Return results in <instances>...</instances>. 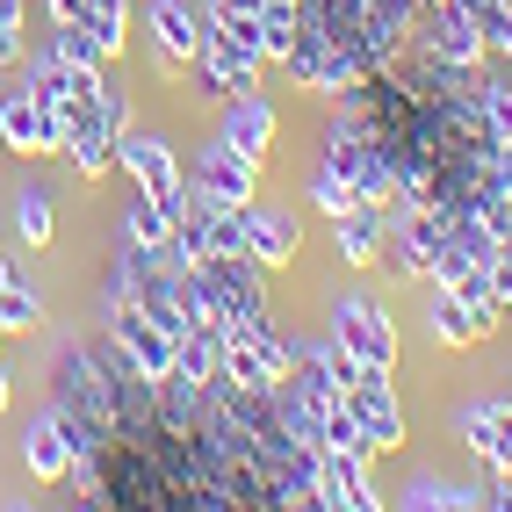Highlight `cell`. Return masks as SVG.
I'll use <instances>...</instances> for the list:
<instances>
[{"instance_id": "obj_1", "label": "cell", "mask_w": 512, "mask_h": 512, "mask_svg": "<svg viewBox=\"0 0 512 512\" xmlns=\"http://www.w3.org/2000/svg\"><path fill=\"white\" fill-rule=\"evenodd\" d=\"M116 166L130 174V188H145L159 202V210H181V202H188V174H181V159H174V145H166L159 130L130 123L123 138H116Z\"/></svg>"}, {"instance_id": "obj_2", "label": "cell", "mask_w": 512, "mask_h": 512, "mask_svg": "<svg viewBox=\"0 0 512 512\" xmlns=\"http://www.w3.org/2000/svg\"><path fill=\"white\" fill-rule=\"evenodd\" d=\"M332 339H339L361 368H390V375H397V318H390L375 296H347V303H339V311H332Z\"/></svg>"}, {"instance_id": "obj_3", "label": "cell", "mask_w": 512, "mask_h": 512, "mask_svg": "<svg viewBox=\"0 0 512 512\" xmlns=\"http://www.w3.org/2000/svg\"><path fill=\"white\" fill-rule=\"evenodd\" d=\"M404 44H419V51H426V58H440V65H462V73L491 58L484 29H476V22H469V8H455V0H433V8L412 22V37H404Z\"/></svg>"}, {"instance_id": "obj_4", "label": "cell", "mask_w": 512, "mask_h": 512, "mask_svg": "<svg viewBox=\"0 0 512 512\" xmlns=\"http://www.w3.org/2000/svg\"><path fill=\"white\" fill-rule=\"evenodd\" d=\"M101 325H109V347L145 375V383H159V375H174V354H181V339L174 332H159L138 303H116V311H101Z\"/></svg>"}, {"instance_id": "obj_5", "label": "cell", "mask_w": 512, "mask_h": 512, "mask_svg": "<svg viewBox=\"0 0 512 512\" xmlns=\"http://www.w3.org/2000/svg\"><path fill=\"white\" fill-rule=\"evenodd\" d=\"M145 37H152V65L166 80H181L202 44V0H145Z\"/></svg>"}, {"instance_id": "obj_6", "label": "cell", "mask_w": 512, "mask_h": 512, "mask_svg": "<svg viewBox=\"0 0 512 512\" xmlns=\"http://www.w3.org/2000/svg\"><path fill=\"white\" fill-rule=\"evenodd\" d=\"M347 404H354V419H361V433H368L375 455H397V448H404V404H397L390 368H354Z\"/></svg>"}, {"instance_id": "obj_7", "label": "cell", "mask_w": 512, "mask_h": 512, "mask_svg": "<svg viewBox=\"0 0 512 512\" xmlns=\"http://www.w3.org/2000/svg\"><path fill=\"white\" fill-rule=\"evenodd\" d=\"M246 253L267 267V275L296 267V253H303V217L289 210V202H267V195H253V202H246Z\"/></svg>"}, {"instance_id": "obj_8", "label": "cell", "mask_w": 512, "mask_h": 512, "mask_svg": "<svg viewBox=\"0 0 512 512\" xmlns=\"http://www.w3.org/2000/svg\"><path fill=\"white\" fill-rule=\"evenodd\" d=\"M318 505H325V512H375V505H390L383 484H375V455H339V448H325V455H318Z\"/></svg>"}, {"instance_id": "obj_9", "label": "cell", "mask_w": 512, "mask_h": 512, "mask_svg": "<svg viewBox=\"0 0 512 512\" xmlns=\"http://www.w3.org/2000/svg\"><path fill=\"white\" fill-rule=\"evenodd\" d=\"M260 174H267L260 159H246L238 145L210 138V145H202V159H195V174H188V188L217 195V202H253V195H260Z\"/></svg>"}, {"instance_id": "obj_10", "label": "cell", "mask_w": 512, "mask_h": 512, "mask_svg": "<svg viewBox=\"0 0 512 512\" xmlns=\"http://www.w3.org/2000/svg\"><path fill=\"white\" fill-rule=\"evenodd\" d=\"M217 138H224V145H238L246 159H260V166H267V152H275V138H282L275 101H267V94H231V101H224Z\"/></svg>"}, {"instance_id": "obj_11", "label": "cell", "mask_w": 512, "mask_h": 512, "mask_svg": "<svg viewBox=\"0 0 512 512\" xmlns=\"http://www.w3.org/2000/svg\"><path fill=\"white\" fill-rule=\"evenodd\" d=\"M65 462H73V440H65V419L51 404V412H37L22 426V469L37 476V484H65Z\"/></svg>"}, {"instance_id": "obj_12", "label": "cell", "mask_w": 512, "mask_h": 512, "mask_svg": "<svg viewBox=\"0 0 512 512\" xmlns=\"http://www.w3.org/2000/svg\"><path fill=\"white\" fill-rule=\"evenodd\" d=\"M383 231H390L383 202H354L347 217H332V238H339V260H347V267H375V260H383Z\"/></svg>"}, {"instance_id": "obj_13", "label": "cell", "mask_w": 512, "mask_h": 512, "mask_svg": "<svg viewBox=\"0 0 512 512\" xmlns=\"http://www.w3.org/2000/svg\"><path fill=\"white\" fill-rule=\"evenodd\" d=\"M426 339L433 347H448V354H469V347H484V332H476V318H469V303L455 296V289H426Z\"/></svg>"}, {"instance_id": "obj_14", "label": "cell", "mask_w": 512, "mask_h": 512, "mask_svg": "<svg viewBox=\"0 0 512 512\" xmlns=\"http://www.w3.org/2000/svg\"><path fill=\"white\" fill-rule=\"evenodd\" d=\"M65 166H73L80 181H101V174H116V138L101 130V116H80V130L65 138V152H58Z\"/></svg>"}, {"instance_id": "obj_15", "label": "cell", "mask_w": 512, "mask_h": 512, "mask_svg": "<svg viewBox=\"0 0 512 512\" xmlns=\"http://www.w3.org/2000/svg\"><path fill=\"white\" fill-rule=\"evenodd\" d=\"M123 238H130V246H145V253H166V246H174V210H159L145 188H130V202H123Z\"/></svg>"}, {"instance_id": "obj_16", "label": "cell", "mask_w": 512, "mask_h": 512, "mask_svg": "<svg viewBox=\"0 0 512 512\" xmlns=\"http://www.w3.org/2000/svg\"><path fill=\"white\" fill-rule=\"evenodd\" d=\"M80 22H87V37H94L101 65H116V58L130 51V0H87Z\"/></svg>"}, {"instance_id": "obj_17", "label": "cell", "mask_w": 512, "mask_h": 512, "mask_svg": "<svg viewBox=\"0 0 512 512\" xmlns=\"http://www.w3.org/2000/svg\"><path fill=\"white\" fill-rule=\"evenodd\" d=\"M397 505H412V512H469V505H484V484H455V476H412V491H404Z\"/></svg>"}, {"instance_id": "obj_18", "label": "cell", "mask_w": 512, "mask_h": 512, "mask_svg": "<svg viewBox=\"0 0 512 512\" xmlns=\"http://www.w3.org/2000/svg\"><path fill=\"white\" fill-rule=\"evenodd\" d=\"M174 368L188 375V383H202V390H210L217 375H224V332H217V325H195V332L181 339V354H174Z\"/></svg>"}, {"instance_id": "obj_19", "label": "cell", "mask_w": 512, "mask_h": 512, "mask_svg": "<svg viewBox=\"0 0 512 512\" xmlns=\"http://www.w3.org/2000/svg\"><path fill=\"white\" fill-rule=\"evenodd\" d=\"M303 202H311L318 217H347V210H354L361 195H354V181L339 174V166H325V159H318L311 174H303Z\"/></svg>"}, {"instance_id": "obj_20", "label": "cell", "mask_w": 512, "mask_h": 512, "mask_svg": "<svg viewBox=\"0 0 512 512\" xmlns=\"http://www.w3.org/2000/svg\"><path fill=\"white\" fill-rule=\"evenodd\" d=\"M51 231H58L51 188H22V195H15V238H22V246H51Z\"/></svg>"}, {"instance_id": "obj_21", "label": "cell", "mask_w": 512, "mask_h": 512, "mask_svg": "<svg viewBox=\"0 0 512 512\" xmlns=\"http://www.w3.org/2000/svg\"><path fill=\"white\" fill-rule=\"evenodd\" d=\"M361 80H368V65H361L354 51L325 44V58H318V80H311V94H325V101H347V94H354Z\"/></svg>"}, {"instance_id": "obj_22", "label": "cell", "mask_w": 512, "mask_h": 512, "mask_svg": "<svg viewBox=\"0 0 512 512\" xmlns=\"http://www.w3.org/2000/svg\"><path fill=\"white\" fill-rule=\"evenodd\" d=\"M44 51H51L58 65H73V73H101V51H94V37H87V22H58Z\"/></svg>"}, {"instance_id": "obj_23", "label": "cell", "mask_w": 512, "mask_h": 512, "mask_svg": "<svg viewBox=\"0 0 512 512\" xmlns=\"http://www.w3.org/2000/svg\"><path fill=\"white\" fill-rule=\"evenodd\" d=\"M0 325H8V332H37V325H44V296L29 289L22 275L0 282Z\"/></svg>"}, {"instance_id": "obj_24", "label": "cell", "mask_w": 512, "mask_h": 512, "mask_svg": "<svg viewBox=\"0 0 512 512\" xmlns=\"http://www.w3.org/2000/svg\"><path fill=\"white\" fill-rule=\"evenodd\" d=\"M94 116H101V130H109V138H123V130H130V94L101 80V94H94Z\"/></svg>"}, {"instance_id": "obj_25", "label": "cell", "mask_w": 512, "mask_h": 512, "mask_svg": "<svg viewBox=\"0 0 512 512\" xmlns=\"http://www.w3.org/2000/svg\"><path fill=\"white\" fill-rule=\"evenodd\" d=\"M37 8H44V22L58 29V22H80V8H87V0H37Z\"/></svg>"}, {"instance_id": "obj_26", "label": "cell", "mask_w": 512, "mask_h": 512, "mask_svg": "<svg viewBox=\"0 0 512 512\" xmlns=\"http://www.w3.org/2000/svg\"><path fill=\"white\" fill-rule=\"evenodd\" d=\"M498 181H505V195H512V145H498Z\"/></svg>"}, {"instance_id": "obj_27", "label": "cell", "mask_w": 512, "mask_h": 512, "mask_svg": "<svg viewBox=\"0 0 512 512\" xmlns=\"http://www.w3.org/2000/svg\"><path fill=\"white\" fill-rule=\"evenodd\" d=\"M8 397H15V390H8V361H0V412H8Z\"/></svg>"}, {"instance_id": "obj_28", "label": "cell", "mask_w": 512, "mask_h": 512, "mask_svg": "<svg viewBox=\"0 0 512 512\" xmlns=\"http://www.w3.org/2000/svg\"><path fill=\"white\" fill-rule=\"evenodd\" d=\"M491 58H498V65H505V80H512V44H505V51H491Z\"/></svg>"}, {"instance_id": "obj_29", "label": "cell", "mask_w": 512, "mask_h": 512, "mask_svg": "<svg viewBox=\"0 0 512 512\" xmlns=\"http://www.w3.org/2000/svg\"><path fill=\"white\" fill-rule=\"evenodd\" d=\"M505 22H512V0H505ZM505 44H512V37H505ZM505 44H498V51H505Z\"/></svg>"}, {"instance_id": "obj_30", "label": "cell", "mask_w": 512, "mask_h": 512, "mask_svg": "<svg viewBox=\"0 0 512 512\" xmlns=\"http://www.w3.org/2000/svg\"><path fill=\"white\" fill-rule=\"evenodd\" d=\"M0 347H8V325H0Z\"/></svg>"}]
</instances>
